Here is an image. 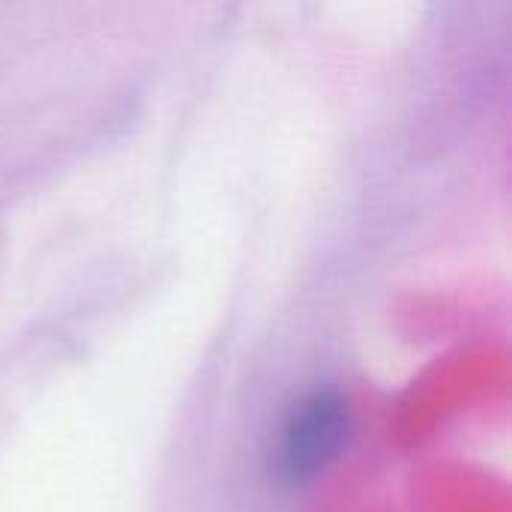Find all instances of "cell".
<instances>
[{"instance_id": "1", "label": "cell", "mask_w": 512, "mask_h": 512, "mask_svg": "<svg viewBox=\"0 0 512 512\" xmlns=\"http://www.w3.org/2000/svg\"><path fill=\"white\" fill-rule=\"evenodd\" d=\"M351 435L348 402L336 390H315L285 417L276 441L273 471L282 483H309L339 459Z\"/></svg>"}]
</instances>
